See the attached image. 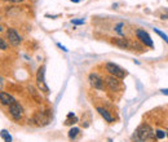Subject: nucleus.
<instances>
[{"mask_svg": "<svg viewBox=\"0 0 168 142\" xmlns=\"http://www.w3.org/2000/svg\"><path fill=\"white\" fill-rule=\"evenodd\" d=\"M78 134H79V128H71L69 130V138L70 140H74Z\"/></svg>", "mask_w": 168, "mask_h": 142, "instance_id": "f8f14e48", "label": "nucleus"}, {"mask_svg": "<svg viewBox=\"0 0 168 142\" xmlns=\"http://www.w3.org/2000/svg\"><path fill=\"white\" fill-rule=\"evenodd\" d=\"M162 93L166 94V96H168V88H166V89H162Z\"/></svg>", "mask_w": 168, "mask_h": 142, "instance_id": "4be33fe9", "label": "nucleus"}, {"mask_svg": "<svg viewBox=\"0 0 168 142\" xmlns=\"http://www.w3.org/2000/svg\"><path fill=\"white\" fill-rule=\"evenodd\" d=\"M0 137L4 140V142H12V136H10L8 133V130H5V129H3L2 132H0Z\"/></svg>", "mask_w": 168, "mask_h": 142, "instance_id": "9b49d317", "label": "nucleus"}, {"mask_svg": "<svg viewBox=\"0 0 168 142\" xmlns=\"http://www.w3.org/2000/svg\"><path fill=\"white\" fill-rule=\"evenodd\" d=\"M105 81H106V84H107V87L111 89V91H118L119 88H120V83H119V80L115 78V76H107V78L105 79Z\"/></svg>", "mask_w": 168, "mask_h": 142, "instance_id": "6e6552de", "label": "nucleus"}, {"mask_svg": "<svg viewBox=\"0 0 168 142\" xmlns=\"http://www.w3.org/2000/svg\"><path fill=\"white\" fill-rule=\"evenodd\" d=\"M7 48H8V44L5 43V40L4 39H0V49H2V51H5Z\"/></svg>", "mask_w": 168, "mask_h": 142, "instance_id": "f3484780", "label": "nucleus"}, {"mask_svg": "<svg viewBox=\"0 0 168 142\" xmlns=\"http://www.w3.org/2000/svg\"><path fill=\"white\" fill-rule=\"evenodd\" d=\"M155 137L158 138V140H162V138L166 137V133L163 132V130H156V132H155Z\"/></svg>", "mask_w": 168, "mask_h": 142, "instance_id": "dca6fc26", "label": "nucleus"}, {"mask_svg": "<svg viewBox=\"0 0 168 142\" xmlns=\"http://www.w3.org/2000/svg\"><path fill=\"white\" fill-rule=\"evenodd\" d=\"M7 36H8V40H9V43H10V45L17 47V45L21 44V41H22L21 36L18 35V32L16 31L14 29H8V31H7Z\"/></svg>", "mask_w": 168, "mask_h": 142, "instance_id": "20e7f679", "label": "nucleus"}, {"mask_svg": "<svg viewBox=\"0 0 168 142\" xmlns=\"http://www.w3.org/2000/svg\"><path fill=\"white\" fill-rule=\"evenodd\" d=\"M136 35H137V37L144 43L146 47H150V48L153 47V40H151V37L149 36V34L145 30H137L136 31Z\"/></svg>", "mask_w": 168, "mask_h": 142, "instance_id": "0eeeda50", "label": "nucleus"}, {"mask_svg": "<svg viewBox=\"0 0 168 142\" xmlns=\"http://www.w3.org/2000/svg\"><path fill=\"white\" fill-rule=\"evenodd\" d=\"M3 85H4V80H3V78L0 76V89L3 88Z\"/></svg>", "mask_w": 168, "mask_h": 142, "instance_id": "412c9836", "label": "nucleus"}, {"mask_svg": "<svg viewBox=\"0 0 168 142\" xmlns=\"http://www.w3.org/2000/svg\"><path fill=\"white\" fill-rule=\"evenodd\" d=\"M0 102H2V105L10 106L12 103L16 102V100H14V97L10 96L9 93H5V92H0Z\"/></svg>", "mask_w": 168, "mask_h": 142, "instance_id": "1a4fd4ad", "label": "nucleus"}, {"mask_svg": "<svg viewBox=\"0 0 168 142\" xmlns=\"http://www.w3.org/2000/svg\"><path fill=\"white\" fill-rule=\"evenodd\" d=\"M155 134L154 130L151 129L149 124H141L140 127L134 130V133L132 136V140L134 142H146L149 140H154Z\"/></svg>", "mask_w": 168, "mask_h": 142, "instance_id": "f257e3e1", "label": "nucleus"}, {"mask_svg": "<svg viewBox=\"0 0 168 142\" xmlns=\"http://www.w3.org/2000/svg\"><path fill=\"white\" fill-rule=\"evenodd\" d=\"M9 114L12 115L13 119L20 120L21 118H22V115H23V108H22V106H21L18 102H14V103H12V105L9 106Z\"/></svg>", "mask_w": 168, "mask_h": 142, "instance_id": "7ed1b4c3", "label": "nucleus"}, {"mask_svg": "<svg viewBox=\"0 0 168 142\" xmlns=\"http://www.w3.org/2000/svg\"><path fill=\"white\" fill-rule=\"evenodd\" d=\"M97 111H98V114H100V115H101L102 118H104V119L106 120L107 123H113V122H114L113 116L109 114V111L105 110V108H102V107H97Z\"/></svg>", "mask_w": 168, "mask_h": 142, "instance_id": "9d476101", "label": "nucleus"}, {"mask_svg": "<svg viewBox=\"0 0 168 142\" xmlns=\"http://www.w3.org/2000/svg\"><path fill=\"white\" fill-rule=\"evenodd\" d=\"M8 2H10V3H21V2H23V0H8Z\"/></svg>", "mask_w": 168, "mask_h": 142, "instance_id": "5701e85b", "label": "nucleus"}, {"mask_svg": "<svg viewBox=\"0 0 168 142\" xmlns=\"http://www.w3.org/2000/svg\"><path fill=\"white\" fill-rule=\"evenodd\" d=\"M115 44L119 45V47H122V48H128L129 44H128V41L126 39H116L115 40Z\"/></svg>", "mask_w": 168, "mask_h": 142, "instance_id": "ddd939ff", "label": "nucleus"}, {"mask_svg": "<svg viewBox=\"0 0 168 142\" xmlns=\"http://www.w3.org/2000/svg\"><path fill=\"white\" fill-rule=\"evenodd\" d=\"M71 23L73 25H83L84 21L83 20H71Z\"/></svg>", "mask_w": 168, "mask_h": 142, "instance_id": "6ab92c4d", "label": "nucleus"}, {"mask_svg": "<svg viewBox=\"0 0 168 142\" xmlns=\"http://www.w3.org/2000/svg\"><path fill=\"white\" fill-rule=\"evenodd\" d=\"M167 136H168V130H167Z\"/></svg>", "mask_w": 168, "mask_h": 142, "instance_id": "393cba45", "label": "nucleus"}, {"mask_svg": "<svg viewBox=\"0 0 168 142\" xmlns=\"http://www.w3.org/2000/svg\"><path fill=\"white\" fill-rule=\"evenodd\" d=\"M89 81H91V85L93 87V88L98 89V91L104 89V80H102V78H100L97 74H91L89 75Z\"/></svg>", "mask_w": 168, "mask_h": 142, "instance_id": "423d86ee", "label": "nucleus"}, {"mask_svg": "<svg viewBox=\"0 0 168 142\" xmlns=\"http://www.w3.org/2000/svg\"><path fill=\"white\" fill-rule=\"evenodd\" d=\"M2 31H3V26H2V25H0V32H2Z\"/></svg>", "mask_w": 168, "mask_h": 142, "instance_id": "b1692460", "label": "nucleus"}, {"mask_svg": "<svg viewBox=\"0 0 168 142\" xmlns=\"http://www.w3.org/2000/svg\"><path fill=\"white\" fill-rule=\"evenodd\" d=\"M123 26H124L123 23H118L116 27H115V31L118 32L119 35H123V31H122V27H123Z\"/></svg>", "mask_w": 168, "mask_h": 142, "instance_id": "a211bd4d", "label": "nucleus"}, {"mask_svg": "<svg viewBox=\"0 0 168 142\" xmlns=\"http://www.w3.org/2000/svg\"><path fill=\"white\" fill-rule=\"evenodd\" d=\"M67 116H69V120L66 122V124H74V123H77V122H78V118L75 116L73 112H70Z\"/></svg>", "mask_w": 168, "mask_h": 142, "instance_id": "4468645a", "label": "nucleus"}, {"mask_svg": "<svg viewBox=\"0 0 168 142\" xmlns=\"http://www.w3.org/2000/svg\"><path fill=\"white\" fill-rule=\"evenodd\" d=\"M44 74H45V67H44V66L39 67V70H38V74H36L38 87H39L40 89H43L44 92H48L49 89H48V87H47L45 83H44Z\"/></svg>", "mask_w": 168, "mask_h": 142, "instance_id": "39448f33", "label": "nucleus"}, {"mask_svg": "<svg viewBox=\"0 0 168 142\" xmlns=\"http://www.w3.org/2000/svg\"><path fill=\"white\" fill-rule=\"evenodd\" d=\"M57 45H58L59 48H61V49H62V51H63V52H67V49H66V48H65V47H63L62 44H59V43H58V44H57Z\"/></svg>", "mask_w": 168, "mask_h": 142, "instance_id": "aec40b11", "label": "nucleus"}, {"mask_svg": "<svg viewBox=\"0 0 168 142\" xmlns=\"http://www.w3.org/2000/svg\"><path fill=\"white\" fill-rule=\"evenodd\" d=\"M154 31H155V34H158L160 37H162V39H164L167 43H168V36L164 34V32H162L160 30H158V29H154Z\"/></svg>", "mask_w": 168, "mask_h": 142, "instance_id": "2eb2a0df", "label": "nucleus"}, {"mask_svg": "<svg viewBox=\"0 0 168 142\" xmlns=\"http://www.w3.org/2000/svg\"><path fill=\"white\" fill-rule=\"evenodd\" d=\"M105 67H106V70H107V71H109V74H110L111 76H115L116 79H123L124 76L127 75L126 71H124L120 66H118L116 63L107 62V63L105 65Z\"/></svg>", "mask_w": 168, "mask_h": 142, "instance_id": "f03ea898", "label": "nucleus"}]
</instances>
